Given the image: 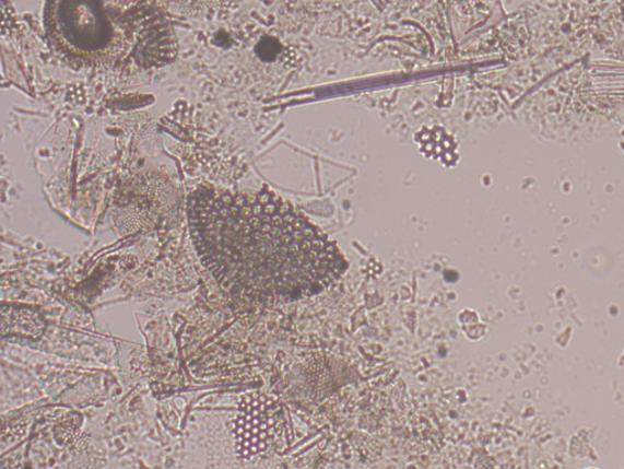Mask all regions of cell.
Returning a JSON list of instances; mask_svg holds the SVG:
<instances>
[{
	"mask_svg": "<svg viewBox=\"0 0 624 469\" xmlns=\"http://www.w3.org/2000/svg\"><path fill=\"white\" fill-rule=\"evenodd\" d=\"M196 249L232 298L280 305L323 293L344 260L330 238L270 191L200 185L189 195Z\"/></svg>",
	"mask_w": 624,
	"mask_h": 469,
	"instance_id": "cell-1",
	"label": "cell"
},
{
	"mask_svg": "<svg viewBox=\"0 0 624 469\" xmlns=\"http://www.w3.org/2000/svg\"><path fill=\"white\" fill-rule=\"evenodd\" d=\"M50 44L76 69L133 74L163 68L177 57L165 10L152 2H49Z\"/></svg>",
	"mask_w": 624,
	"mask_h": 469,
	"instance_id": "cell-2",
	"label": "cell"
}]
</instances>
